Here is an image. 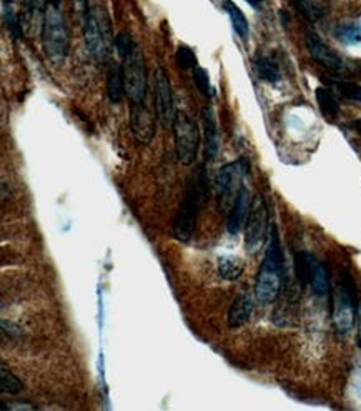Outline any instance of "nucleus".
<instances>
[{"label":"nucleus","instance_id":"obj_1","mask_svg":"<svg viewBox=\"0 0 361 411\" xmlns=\"http://www.w3.org/2000/svg\"><path fill=\"white\" fill-rule=\"evenodd\" d=\"M284 261L283 250L280 245V236L277 227L270 228L268 247H266L265 258H263L260 270L255 282V298L262 305H271L280 296L283 287Z\"/></svg>","mask_w":361,"mask_h":411},{"label":"nucleus","instance_id":"obj_2","mask_svg":"<svg viewBox=\"0 0 361 411\" xmlns=\"http://www.w3.org/2000/svg\"><path fill=\"white\" fill-rule=\"evenodd\" d=\"M207 180L203 168L198 173V179L188 180L184 200L180 203L175 220H173V235L180 241H190L197 227L198 213H200L203 197H205Z\"/></svg>","mask_w":361,"mask_h":411},{"label":"nucleus","instance_id":"obj_3","mask_svg":"<svg viewBox=\"0 0 361 411\" xmlns=\"http://www.w3.org/2000/svg\"><path fill=\"white\" fill-rule=\"evenodd\" d=\"M44 54L52 65H62L65 62L70 49V32L67 27L65 17L57 7L47 8L44 29L40 33Z\"/></svg>","mask_w":361,"mask_h":411},{"label":"nucleus","instance_id":"obj_4","mask_svg":"<svg viewBox=\"0 0 361 411\" xmlns=\"http://www.w3.org/2000/svg\"><path fill=\"white\" fill-rule=\"evenodd\" d=\"M85 44L88 52L95 61L107 62L110 57V50L115 42L112 39V25L104 7L90 6L87 19L83 22Z\"/></svg>","mask_w":361,"mask_h":411},{"label":"nucleus","instance_id":"obj_5","mask_svg":"<svg viewBox=\"0 0 361 411\" xmlns=\"http://www.w3.org/2000/svg\"><path fill=\"white\" fill-rule=\"evenodd\" d=\"M358 308H356L355 298V283L351 275L345 272L339 280V285L335 293L333 302V326L338 335L346 337L353 330Z\"/></svg>","mask_w":361,"mask_h":411},{"label":"nucleus","instance_id":"obj_6","mask_svg":"<svg viewBox=\"0 0 361 411\" xmlns=\"http://www.w3.org/2000/svg\"><path fill=\"white\" fill-rule=\"evenodd\" d=\"M248 172V163L243 159L236 162L227 163L220 168L215 177L216 197H218V205L223 211H230L236 195L243 188V179Z\"/></svg>","mask_w":361,"mask_h":411},{"label":"nucleus","instance_id":"obj_7","mask_svg":"<svg viewBox=\"0 0 361 411\" xmlns=\"http://www.w3.org/2000/svg\"><path fill=\"white\" fill-rule=\"evenodd\" d=\"M123 75H125L127 97L130 104H138V102L147 100L148 92V77H147V63L143 52L138 49H134L127 57L122 58Z\"/></svg>","mask_w":361,"mask_h":411},{"label":"nucleus","instance_id":"obj_8","mask_svg":"<svg viewBox=\"0 0 361 411\" xmlns=\"http://www.w3.org/2000/svg\"><path fill=\"white\" fill-rule=\"evenodd\" d=\"M172 129L178 162L192 165L197 160L198 147H200V132L197 124L185 112H177Z\"/></svg>","mask_w":361,"mask_h":411},{"label":"nucleus","instance_id":"obj_9","mask_svg":"<svg viewBox=\"0 0 361 411\" xmlns=\"http://www.w3.org/2000/svg\"><path fill=\"white\" fill-rule=\"evenodd\" d=\"M270 230V220H268V209L263 197L257 195L252 200L248 217L245 222V245L250 253L258 252L262 245L265 243L266 236Z\"/></svg>","mask_w":361,"mask_h":411},{"label":"nucleus","instance_id":"obj_10","mask_svg":"<svg viewBox=\"0 0 361 411\" xmlns=\"http://www.w3.org/2000/svg\"><path fill=\"white\" fill-rule=\"evenodd\" d=\"M296 273L300 282L308 283L315 295L326 296L330 293V273L320 258L312 253H300L296 257Z\"/></svg>","mask_w":361,"mask_h":411},{"label":"nucleus","instance_id":"obj_11","mask_svg":"<svg viewBox=\"0 0 361 411\" xmlns=\"http://www.w3.org/2000/svg\"><path fill=\"white\" fill-rule=\"evenodd\" d=\"M154 102H155V112L157 118L165 129H172L173 122H175V104H173V93H172V83H170L168 75L165 74L163 69L155 70L154 77Z\"/></svg>","mask_w":361,"mask_h":411},{"label":"nucleus","instance_id":"obj_12","mask_svg":"<svg viewBox=\"0 0 361 411\" xmlns=\"http://www.w3.org/2000/svg\"><path fill=\"white\" fill-rule=\"evenodd\" d=\"M130 132L135 143L147 147L155 137V113L152 112L147 102L131 104L130 107Z\"/></svg>","mask_w":361,"mask_h":411},{"label":"nucleus","instance_id":"obj_13","mask_svg":"<svg viewBox=\"0 0 361 411\" xmlns=\"http://www.w3.org/2000/svg\"><path fill=\"white\" fill-rule=\"evenodd\" d=\"M305 42H307L310 57H312L315 62L320 63L321 67H325V69H328L331 72L345 70V62L342 61V57H339L333 49H330V47L326 45L325 42L316 35V33L308 32Z\"/></svg>","mask_w":361,"mask_h":411},{"label":"nucleus","instance_id":"obj_14","mask_svg":"<svg viewBox=\"0 0 361 411\" xmlns=\"http://www.w3.org/2000/svg\"><path fill=\"white\" fill-rule=\"evenodd\" d=\"M45 14V0H27L24 3L22 15H20L24 37L33 39V37L40 35L42 29H44Z\"/></svg>","mask_w":361,"mask_h":411},{"label":"nucleus","instance_id":"obj_15","mask_svg":"<svg viewBox=\"0 0 361 411\" xmlns=\"http://www.w3.org/2000/svg\"><path fill=\"white\" fill-rule=\"evenodd\" d=\"M255 293L250 291H241V293L233 300L230 310H228V326L230 328H240L252 320L255 312Z\"/></svg>","mask_w":361,"mask_h":411},{"label":"nucleus","instance_id":"obj_16","mask_svg":"<svg viewBox=\"0 0 361 411\" xmlns=\"http://www.w3.org/2000/svg\"><path fill=\"white\" fill-rule=\"evenodd\" d=\"M250 207H252V200H250V193L246 190V186L240 190L236 195L235 202H233L230 211H228L227 217V232L230 235H236L240 233L241 228L245 227L246 217H248Z\"/></svg>","mask_w":361,"mask_h":411},{"label":"nucleus","instance_id":"obj_17","mask_svg":"<svg viewBox=\"0 0 361 411\" xmlns=\"http://www.w3.org/2000/svg\"><path fill=\"white\" fill-rule=\"evenodd\" d=\"M127 95L125 75L122 63H110L107 72V97L112 104H120Z\"/></svg>","mask_w":361,"mask_h":411},{"label":"nucleus","instance_id":"obj_18","mask_svg":"<svg viewBox=\"0 0 361 411\" xmlns=\"http://www.w3.org/2000/svg\"><path fill=\"white\" fill-rule=\"evenodd\" d=\"M203 129H205V155L207 160H214L220 150L218 129L210 108L203 110Z\"/></svg>","mask_w":361,"mask_h":411},{"label":"nucleus","instance_id":"obj_19","mask_svg":"<svg viewBox=\"0 0 361 411\" xmlns=\"http://www.w3.org/2000/svg\"><path fill=\"white\" fill-rule=\"evenodd\" d=\"M216 272L225 282H235L245 272V261L236 255H223L216 261Z\"/></svg>","mask_w":361,"mask_h":411},{"label":"nucleus","instance_id":"obj_20","mask_svg":"<svg viewBox=\"0 0 361 411\" xmlns=\"http://www.w3.org/2000/svg\"><path fill=\"white\" fill-rule=\"evenodd\" d=\"M253 69L257 72V75L262 80L270 83H277L282 79V72H280L278 63L273 61V58L265 57V55H260L253 61Z\"/></svg>","mask_w":361,"mask_h":411},{"label":"nucleus","instance_id":"obj_21","mask_svg":"<svg viewBox=\"0 0 361 411\" xmlns=\"http://www.w3.org/2000/svg\"><path fill=\"white\" fill-rule=\"evenodd\" d=\"M223 8H225V12L228 14V17H230L233 31L239 33L241 39H246V37H248L250 27H248V20H246L243 12L240 10V7L236 6L235 2H232V0H225Z\"/></svg>","mask_w":361,"mask_h":411},{"label":"nucleus","instance_id":"obj_22","mask_svg":"<svg viewBox=\"0 0 361 411\" xmlns=\"http://www.w3.org/2000/svg\"><path fill=\"white\" fill-rule=\"evenodd\" d=\"M316 102H318V107L323 112V115L325 117H330V118H335L338 117L339 113V104L337 100V97L333 95V92L330 90V88L326 87H318L316 92Z\"/></svg>","mask_w":361,"mask_h":411},{"label":"nucleus","instance_id":"obj_23","mask_svg":"<svg viewBox=\"0 0 361 411\" xmlns=\"http://www.w3.org/2000/svg\"><path fill=\"white\" fill-rule=\"evenodd\" d=\"M293 3L298 8L300 14L310 20V22H316L318 19H321L325 15L326 8L320 0H293Z\"/></svg>","mask_w":361,"mask_h":411},{"label":"nucleus","instance_id":"obj_24","mask_svg":"<svg viewBox=\"0 0 361 411\" xmlns=\"http://www.w3.org/2000/svg\"><path fill=\"white\" fill-rule=\"evenodd\" d=\"M0 389L3 395H19L20 392H24L22 381L3 365L0 368Z\"/></svg>","mask_w":361,"mask_h":411},{"label":"nucleus","instance_id":"obj_25","mask_svg":"<svg viewBox=\"0 0 361 411\" xmlns=\"http://www.w3.org/2000/svg\"><path fill=\"white\" fill-rule=\"evenodd\" d=\"M3 20H6L8 32L14 35L15 40H19L20 37H24L22 24H20V15L15 14L10 3H7V0H3Z\"/></svg>","mask_w":361,"mask_h":411},{"label":"nucleus","instance_id":"obj_26","mask_svg":"<svg viewBox=\"0 0 361 411\" xmlns=\"http://www.w3.org/2000/svg\"><path fill=\"white\" fill-rule=\"evenodd\" d=\"M193 82H195V87L198 88V92L202 93L205 99H210L211 97V83H210V77H208L207 70L203 69V67H195L193 72Z\"/></svg>","mask_w":361,"mask_h":411},{"label":"nucleus","instance_id":"obj_27","mask_svg":"<svg viewBox=\"0 0 361 411\" xmlns=\"http://www.w3.org/2000/svg\"><path fill=\"white\" fill-rule=\"evenodd\" d=\"M333 86L343 97L350 100H356L361 104V86L351 82H343V80H333Z\"/></svg>","mask_w":361,"mask_h":411},{"label":"nucleus","instance_id":"obj_28","mask_svg":"<svg viewBox=\"0 0 361 411\" xmlns=\"http://www.w3.org/2000/svg\"><path fill=\"white\" fill-rule=\"evenodd\" d=\"M177 63L180 69L188 70V69H195L197 67V57H195L193 50L188 49V47L180 45L177 49Z\"/></svg>","mask_w":361,"mask_h":411},{"label":"nucleus","instance_id":"obj_29","mask_svg":"<svg viewBox=\"0 0 361 411\" xmlns=\"http://www.w3.org/2000/svg\"><path fill=\"white\" fill-rule=\"evenodd\" d=\"M137 49V44H135V40L131 39V35L129 32H120L118 35L115 37V50L117 54L120 55V58L127 57L131 50Z\"/></svg>","mask_w":361,"mask_h":411},{"label":"nucleus","instance_id":"obj_30","mask_svg":"<svg viewBox=\"0 0 361 411\" xmlns=\"http://www.w3.org/2000/svg\"><path fill=\"white\" fill-rule=\"evenodd\" d=\"M338 39L343 42H360L361 40V31L358 27H342L337 32Z\"/></svg>","mask_w":361,"mask_h":411},{"label":"nucleus","instance_id":"obj_31","mask_svg":"<svg viewBox=\"0 0 361 411\" xmlns=\"http://www.w3.org/2000/svg\"><path fill=\"white\" fill-rule=\"evenodd\" d=\"M74 10H75V14L80 17V20H82V24H83L85 19H87V15H88V10H90L88 0H74Z\"/></svg>","mask_w":361,"mask_h":411},{"label":"nucleus","instance_id":"obj_32","mask_svg":"<svg viewBox=\"0 0 361 411\" xmlns=\"http://www.w3.org/2000/svg\"><path fill=\"white\" fill-rule=\"evenodd\" d=\"M356 325H358V333H356V343H358V348L361 350V307L358 308V315H356Z\"/></svg>","mask_w":361,"mask_h":411},{"label":"nucleus","instance_id":"obj_33","mask_svg":"<svg viewBox=\"0 0 361 411\" xmlns=\"http://www.w3.org/2000/svg\"><path fill=\"white\" fill-rule=\"evenodd\" d=\"M246 2H248L252 7H260L265 0H246Z\"/></svg>","mask_w":361,"mask_h":411},{"label":"nucleus","instance_id":"obj_34","mask_svg":"<svg viewBox=\"0 0 361 411\" xmlns=\"http://www.w3.org/2000/svg\"><path fill=\"white\" fill-rule=\"evenodd\" d=\"M353 129L356 130V132H358V134L361 135V118H360V120L353 122Z\"/></svg>","mask_w":361,"mask_h":411},{"label":"nucleus","instance_id":"obj_35","mask_svg":"<svg viewBox=\"0 0 361 411\" xmlns=\"http://www.w3.org/2000/svg\"><path fill=\"white\" fill-rule=\"evenodd\" d=\"M49 3H50V6H52V7H57V8H58V7H61L62 0H49Z\"/></svg>","mask_w":361,"mask_h":411},{"label":"nucleus","instance_id":"obj_36","mask_svg":"<svg viewBox=\"0 0 361 411\" xmlns=\"http://www.w3.org/2000/svg\"><path fill=\"white\" fill-rule=\"evenodd\" d=\"M15 2H20V3H25V2H27V0H15Z\"/></svg>","mask_w":361,"mask_h":411}]
</instances>
